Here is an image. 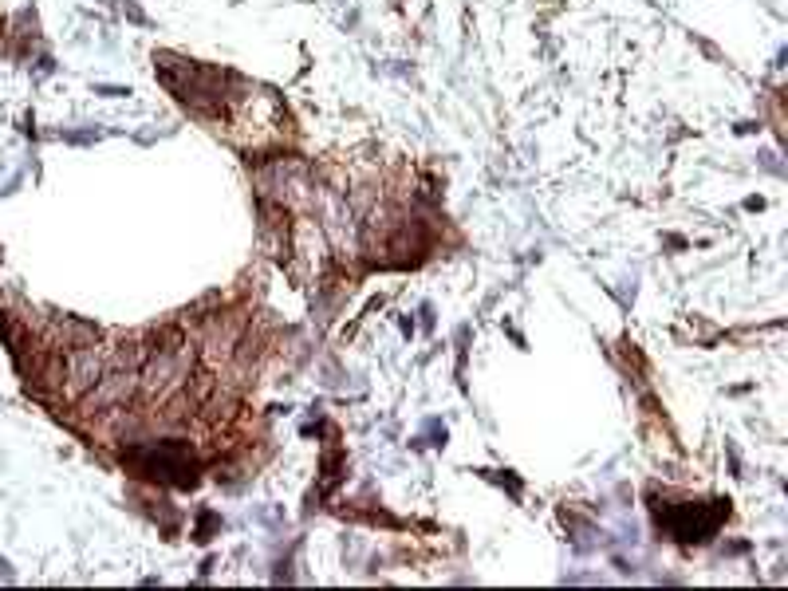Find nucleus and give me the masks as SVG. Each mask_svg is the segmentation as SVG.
I'll use <instances>...</instances> for the list:
<instances>
[{
  "mask_svg": "<svg viewBox=\"0 0 788 591\" xmlns=\"http://www.w3.org/2000/svg\"><path fill=\"white\" fill-rule=\"evenodd\" d=\"M190 367H194V355H190V347H162L150 363H146V391L150 394H174L186 379H190Z\"/></svg>",
  "mask_w": 788,
  "mask_h": 591,
  "instance_id": "obj_1",
  "label": "nucleus"
},
{
  "mask_svg": "<svg viewBox=\"0 0 788 591\" xmlns=\"http://www.w3.org/2000/svg\"><path fill=\"white\" fill-rule=\"evenodd\" d=\"M67 375H71V391L75 394H83V391H91L95 383H99V375H103V359L95 355V351H75L71 355V363H67Z\"/></svg>",
  "mask_w": 788,
  "mask_h": 591,
  "instance_id": "obj_3",
  "label": "nucleus"
},
{
  "mask_svg": "<svg viewBox=\"0 0 788 591\" xmlns=\"http://www.w3.org/2000/svg\"><path fill=\"white\" fill-rule=\"evenodd\" d=\"M134 391V371H119V367H111L107 375H99V387H91V406L95 410H107V406H115V402H123L127 394Z\"/></svg>",
  "mask_w": 788,
  "mask_h": 591,
  "instance_id": "obj_2",
  "label": "nucleus"
}]
</instances>
